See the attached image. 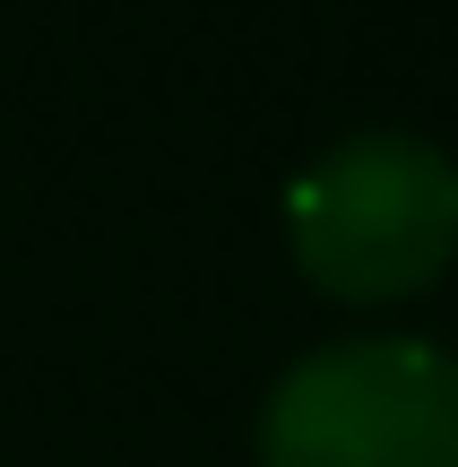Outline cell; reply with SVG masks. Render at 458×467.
<instances>
[{
	"instance_id": "1",
	"label": "cell",
	"mask_w": 458,
	"mask_h": 467,
	"mask_svg": "<svg viewBox=\"0 0 458 467\" xmlns=\"http://www.w3.org/2000/svg\"><path fill=\"white\" fill-rule=\"evenodd\" d=\"M294 268L329 303H407L458 260V156L415 130H355L286 191Z\"/></svg>"
},
{
	"instance_id": "2",
	"label": "cell",
	"mask_w": 458,
	"mask_h": 467,
	"mask_svg": "<svg viewBox=\"0 0 458 467\" xmlns=\"http://www.w3.org/2000/svg\"><path fill=\"white\" fill-rule=\"evenodd\" d=\"M260 467H458V355L424 337H338L277 372Z\"/></svg>"
}]
</instances>
